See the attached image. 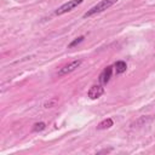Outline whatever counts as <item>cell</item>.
Returning <instances> with one entry per match:
<instances>
[{
  "label": "cell",
  "instance_id": "6da1fadb",
  "mask_svg": "<svg viewBox=\"0 0 155 155\" xmlns=\"http://www.w3.org/2000/svg\"><path fill=\"white\" fill-rule=\"evenodd\" d=\"M117 0H102L99 1L97 5H94L93 7H91L86 13H84V18H87V17H91L96 13H99V12H103L104 10L109 8L110 6H113L114 4H116Z\"/></svg>",
  "mask_w": 155,
  "mask_h": 155
},
{
  "label": "cell",
  "instance_id": "7a4b0ae2",
  "mask_svg": "<svg viewBox=\"0 0 155 155\" xmlns=\"http://www.w3.org/2000/svg\"><path fill=\"white\" fill-rule=\"evenodd\" d=\"M82 2H84V0H69L68 2L63 4L62 6H59V7L54 11V15H57V16L64 15V13H67V12L71 11L73 8H75L76 6H79V5H80V4H82Z\"/></svg>",
  "mask_w": 155,
  "mask_h": 155
},
{
  "label": "cell",
  "instance_id": "3957f363",
  "mask_svg": "<svg viewBox=\"0 0 155 155\" xmlns=\"http://www.w3.org/2000/svg\"><path fill=\"white\" fill-rule=\"evenodd\" d=\"M81 63H82L81 59H76V61L70 62L69 64H67V65H64L63 68H61V70L58 71V76H63V75H67V74L74 71L76 68H79V67L81 65Z\"/></svg>",
  "mask_w": 155,
  "mask_h": 155
},
{
  "label": "cell",
  "instance_id": "277c9868",
  "mask_svg": "<svg viewBox=\"0 0 155 155\" xmlns=\"http://www.w3.org/2000/svg\"><path fill=\"white\" fill-rule=\"evenodd\" d=\"M104 93V87L102 85H93L90 87L88 92H87V96L91 98V99H97L99 98L102 94Z\"/></svg>",
  "mask_w": 155,
  "mask_h": 155
},
{
  "label": "cell",
  "instance_id": "5b68a950",
  "mask_svg": "<svg viewBox=\"0 0 155 155\" xmlns=\"http://www.w3.org/2000/svg\"><path fill=\"white\" fill-rule=\"evenodd\" d=\"M111 75H113V67H107V68H104V70H103V71L101 73V75H99V82H101L102 85L108 84L109 80H110V78H111Z\"/></svg>",
  "mask_w": 155,
  "mask_h": 155
},
{
  "label": "cell",
  "instance_id": "8992f818",
  "mask_svg": "<svg viewBox=\"0 0 155 155\" xmlns=\"http://www.w3.org/2000/svg\"><path fill=\"white\" fill-rule=\"evenodd\" d=\"M114 68H115L116 74H122V73L126 71L127 64H126V62H124V61H117V62L114 64Z\"/></svg>",
  "mask_w": 155,
  "mask_h": 155
},
{
  "label": "cell",
  "instance_id": "52a82bcc",
  "mask_svg": "<svg viewBox=\"0 0 155 155\" xmlns=\"http://www.w3.org/2000/svg\"><path fill=\"white\" fill-rule=\"evenodd\" d=\"M113 125H114L113 120H111L110 117H108V119H104L102 122H99V125L97 126V128H98V130H105V128L111 127Z\"/></svg>",
  "mask_w": 155,
  "mask_h": 155
},
{
  "label": "cell",
  "instance_id": "ba28073f",
  "mask_svg": "<svg viewBox=\"0 0 155 155\" xmlns=\"http://www.w3.org/2000/svg\"><path fill=\"white\" fill-rule=\"evenodd\" d=\"M84 39H85V36L84 35H81V36H79V38H76L75 40H73L69 45H68V48H71V47H74V46H76V45H79L80 42H82L84 41Z\"/></svg>",
  "mask_w": 155,
  "mask_h": 155
},
{
  "label": "cell",
  "instance_id": "9c48e42d",
  "mask_svg": "<svg viewBox=\"0 0 155 155\" xmlns=\"http://www.w3.org/2000/svg\"><path fill=\"white\" fill-rule=\"evenodd\" d=\"M45 128H46V124L45 122H36L34 125V127H33V131L34 132H40V131H42Z\"/></svg>",
  "mask_w": 155,
  "mask_h": 155
},
{
  "label": "cell",
  "instance_id": "30bf717a",
  "mask_svg": "<svg viewBox=\"0 0 155 155\" xmlns=\"http://www.w3.org/2000/svg\"><path fill=\"white\" fill-rule=\"evenodd\" d=\"M57 101H58L57 98H53V99L46 102V103H45V108H52V107H54V104L57 103Z\"/></svg>",
  "mask_w": 155,
  "mask_h": 155
}]
</instances>
